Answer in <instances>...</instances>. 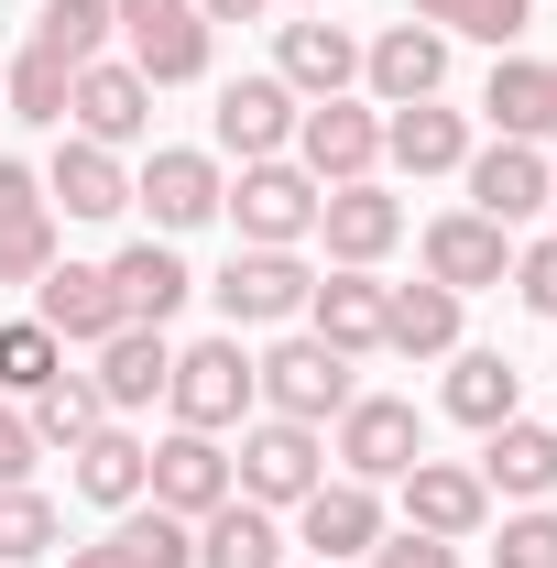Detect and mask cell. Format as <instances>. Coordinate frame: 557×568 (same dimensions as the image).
<instances>
[{"mask_svg": "<svg viewBox=\"0 0 557 568\" xmlns=\"http://www.w3.org/2000/svg\"><path fill=\"white\" fill-rule=\"evenodd\" d=\"M110 22L132 33L121 67H132L142 88H186V77H209V22H198V0H110Z\"/></svg>", "mask_w": 557, "mask_h": 568, "instance_id": "obj_5", "label": "cell"}, {"mask_svg": "<svg viewBox=\"0 0 557 568\" xmlns=\"http://www.w3.org/2000/svg\"><path fill=\"white\" fill-rule=\"evenodd\" d=\"M317 175L306 164H284V153H263V164H241V186L219 197V209L241 219V252H295L306 230H317Z\"/></svg>", "mask_w": 557, "mask_h": 568, "instance_id": "obj_1", "label": "cell"}, {"mask_svg": "<svg viewBox=\"0 0 557 568\" xmlns=\"http://www.w3.org/2000/svg\"><path fill=\"white\" fill-rule=\"evenodd\" d=\"M67 459H77V493L99 503V514H132L142 481H153V448H142L132 426H99V437H77Z\"/></svg>", "mask_w": 557, "mask_h": 568, "instance_id": "obj_23", "label": "cell"}, {"mask_svg": "<svg viewBox=\"0 0 557 568\" xmlns=\"http://www.w3.org/2000/svg\"><path fill=\"white\" fill-rule=\"evenodd\" d=\"M67 568H132V558H121V547H110V536H99V547H77Z\"/></svg>", "mask_w": 557, "mask_h": 568, "instance_id": "obj_45", "label": "cell"}, {"mask_svg": "<svg viewBox=\"0 0 557 568\" xmlns=\"http://www.w3.org/2000/svg\"><path fill=\"white\" fill-rule=\"evenodd\" d=\"M175 426H198V437H219V426H241L252 405H263V372H252V351H241V328L230 339H198V351H175Z\"/></svg>", "mask_w": 557, "mask_h": 568, "instance_id": "obj_3", "label": "cell"}, {"mask_svg": "<svg viewBox=\"0 0 557 568\" xmlns=\"http://www.w3.org/2000/svg\"><path fill=\"white\" fill-rule=\"evenodd\" d=\"M317 11H328V0H317Z\"/></svg>", "mask_w": 557, "mask_h": 568, "instance_id": "obj_49", "label": "cell"}, {"mask_svg": "<svg viewBox=\"0 0 557 568\" xmlns=\"http://www.w3.org/2000/svg\"><path fill=\"white\" fill-rule=\"evenodd\" d=\"M383 351H405V361L459 351V295L448 284H383Z\"/></svg>", "mask_w": 557, "mask_h": 568, "instance_id": "obj_27", "label": "cell"}, {"mask_svg": "<svg viewBox=\"0 0 557 568\" xmlns=\"http://www.w3.org/2000/svg\"><path fill=\"white\" fill-rule=\"evenodd\" d=\"M11 481H33V426L0 405V493H11Z\"/></svg>", "mask_w": 557, "mask_h": 568, "instance_id": "obj_43", "label": "cell"}, {"mask_svg": "<svg viewBox=\"0 0 557 568\" xmlns=\"http://www.w3.org/2000/svg\"><path fill=\"white\" fill-rule=\"evenodd\" d=\"M383 153H394L405 175H459V164H470V121H459V110H437V99H416V110H394V121H383Z\"/></svg>", "mask_w": 557, "mask_h": 568, "instance_id": "obj_29", "label": "cell"}, {"mask_svg": "<svg viewBox=\"0 0 557 568\" xmlns=\"http://www.w3.org/2000/svg\"><path fill=\"white\" fill-rule=\"evenodd\" d=\"M547 209H557V186H547Z\"/></svg>", "mask_w": 557, "mask_h": 568, "instance_id": "obj_48", "label": "cell"}, {"mask_svg": "<svg viewBox=\"0 0 557 568\" xmlns=\"http://www.w3.org/2000/svg\"><path fill=\"white\" fill-rule=\"evenodd\" d=\"M99 44H110V0H44V11H33V55L99 67Z\"/></svg>", "mask_w": 557, "mask_h": 568, "instance_id": "obj_36", "label": "cell"}, {"mask_svg": "<svg viewBox=\"0 0 557 568\" xmlns=\"http://www.w3.org/2000/svg\"><path fill=\"white\" fill-rule=\"evenodd\" d=\"M295 536H306L328 568L372 558V547H383V493H372V481H317V493L295 503Z\"/></svg>", "mask_w": 557, "mask_h": 568, "instance_id": "obj_18", "label": "cell"}, {"mask_svg": "<svg viewBox=\"0 0 557 568\" xmlns=\"http://www.w3.org/2000/svg\"><path fill=\"white\" fill-rule=\"evenodd\" d=\"M44 197H55L67 219H121V209H132V175H121V153H110V142H55Z\"/></svg>", "mask_w": 557, "mask_h": 568, "instance_id": "obj_20", "label": "cell"}, {"mask_svg": "<svg viewBox=\"0 0 557 568\" xmlns=\"http://www.w3.org/2000/svg\"><path fill=\"white\" fill-rule=\"evenodd\" d=\"M514 274V230H492L482 209H448L426 219V284H448V295H482V284Z\"/></svg>", "mask_w": 557, "mask_h": 568, "instance_id": "obj_12", "label": "cell"}, {"mask_svg": "<svg viewBox=\"0 0 557 568\" xmlns=\"http://www.w3.org/2000/svg\"><path fill=\"white\" fill-rule=\"evenodd\" d=\"M525 22H536V0H470L448 33H482L492 55H514V44H525Z\"/></svg>", "mask_w": 557, "mask_h": 568, "instance_id": "obj_40", "label": "cell"}, {"mask_svg": "<svg viewBox=\"0 0 557 568\" xmlns=\"http://www.w3.org/2000/svg\"><path fill=\"white\" fill-rule=\"evenodd\" d=\"M164 383H175V339H164V328H110V339H99V405H110V416L153 405Z\"/></svg>", "mask_w": 557, "mask_h": 568, "instance_id": "obj_22", "label": "cell"}, {"mask_svg": "<svg viewBox=\"0 0 557 568\" xmlns=\"http://www.w3.org/2000/svg\"><path fill=\"white\" fill-rule=\"evenodd\" d=\"M405 525H416V536H448V547H470V536L492 525L482 470H459V459H416V470H405Z\"/></svg>", "mask_w": 557, "mask_h": 568, "instance_id": "obj_14", "label": "cell"}, {"mask_svg": "<svg viewBox=\"0 0 557 568\" xmlns=\"http://www.w3.org/2000/svg\"><path fill=\"white\" fill-rule=\"evenodd\" d=\"M132 197L153 209V230H198V219H219L230 186H219V153H153Z\"/></svg>", "mask_w": 557, "mask_h": 568, "instance_id": "obj_21", "label": "cell"}, {"mask_svg": "<svg viewBox=\"0 0 557 568\" xmlns=\"http://www.w3.org/2000/svg\"><path fill=\"white\" fill-rule=\"evenodd\" d=\"M459 175H470V209H482L492 230H525V219L547 209V186H557L536 142H482V153H470Z\"/></svg>", "mask_w": 557, "mask_h": 568, "instance_id": "obj_13", "label": "cell"}, {"mask_svg": "<svg viewBox=\"0 0 557 568\" xmlns=\"http://www.w3.org/2000/svg\"><path fill=\"white\" fill-rule=\"evenodd\" d=\"M295 88L284 77H230L219 88V153H241V164H263V153H284L295 142Z\"/></svg>", "mask_w": 557, "mask_h": 568, "instance_id": "obj_15", "label": "cell"}, {"mask_svg": "<svg viewBox=\"0 0 557 568\" xmlns=\"http://www.w3.org/2000/svg\"><path fill=\"white\" fill-rule=\"evenodd\" d=\"M547 132H557V67H547Z\"/></svg>", "mask_w": 557, "mask_h": 568, "instance_id": "obj_47", "label": "cell"}, {"mask_svg": "<svg viewBox=\"0 0 557 568\" xmlns=\"http://www.w3.org/2000/svg\"><path fill=\"white\" fill-rule=\"evenodd\" d=\"M492 568H557V514H547V503H525V514L503 525V547H492Z\"/></svg>", "mask_w": 557, "mask_h": 568, "instance_id": "obj_39", "label": "cell"}, {"mask_svg": "<svg viewBox=\"0 0 557 568\" xmlns=\"http://www.w3.org/2000/svg\"><path fill=\"white\" fill-rule=\"evenodd\" d=\"M306 263H295V252H230V274L209 284L219 295V317H230V328H284V317H306Z\"/></svg>", "mask_w": 557, "mask_h": 568, "instance_id": "obj_9", "label": "cell"}, {"mask_svg": "<svg viewBox=\"0 0 557 568\" xmlns=\"http://www.w3.org/2000/svg\"><path fill=\"white\" fill-rule=\"evenodd\" d=\"M198 568H284V525L274 503H219V514H198Z\"/></svg>", "mask_w": 557, "mask_h": 568, "instance_id": "obj_26", "label": "cell"}, {"mask_svg": "<svg viewBox=\"0 0 557 568\" xmlns=\"http://www.w3.org/2000/svg\"><path fill=\"white\" fill-rule=\"evenodd\" d=\"M274 77L295 88V99H340L350 77H361V44H350L340 22H284V55H274Z\"/></svg>", "mask_w": 557, "mask_h": 568, "instance_id": "obj_28", "label": "cell"}, {"mask_svg": "<svg viewBox=\"0 0 557 568\" xmlns=\"http://www.w3.org/2000/svg\"><path fill=\"white\" fill-rule=\"evenodd\" d=\"M295 164H306L317 186H361V175L383 164V121H372L361 99H306V121H295Z\"/></svg>", "mask_w": 557, "mask_h": 568, "instance_id": "obj_7", "label": "cell"}, {"mask_svg": "<svg viewBox=\"0 0 557 568\" xmlns=\"http://www.w3.org/2000/svg\"><path fill=\"white\" fill-rule=\"evenodd\" d=\"M33 558H55V503L33 481H11L0 493V568H33Z\"/></svg>", "mask_w": 557, "mask_h": 568, "instance_id": "obj_38", "label": "cell"}, {"mask_svg": "<svg viewBox=\"0 0 557 568\" xmlns=\"http://www.w3.org/2000/svg\"><path fill=\"white\" fill-rule=\"evenodd\" d=\"M55 372H67V351H55V328H44V317H11V328H0V394H22V405H33Z\"/></svg>", "mask_w": 557, "mask_h": 568, "instance_id": "obj_37", "label": "cell"}, {"mask_svg": "<svg viewBox=\"0 0 557 568\" xmlns=\"http://www.w3.org/2000/svg\"><path fill=\"white\" fill-rule=\"evenodd\" d=\"M306 328H317L328 351H350V361H361V351H383V284L340 263L328 284H306Z\"/></svg>", "mask_w": 557, "mask_h": 568, "instance_id": "obj_24", "label": "cell"}, {"mask_svg": "<svg viewBox=\"0 0 557 568\" xmlns=\"http://www.w3.org/2000/svg\"><path fill=\"white\" fill-rule=\"evenodd\" d=\"M33 448H77V437H99L110 426V405H99V383H77V372H55L44 394H33Z\"/></svg>", "mask_w": 557, "mask_h": 568, "instance_id": "obj_35", "label": "cell"}, {"mask_svg": "<svg viewBox=\"0 0 557 568\" xmlns=\"http://www.w3.org/2000/svg\"><path fill=\"white\" fill-rule=\"evenodd\" d=\"M361 77H372V99H383V110H416V99L448 88V33H437V22H394V33L361 55Z\"/></svg>", "mask_w": 557, "mask_h": 568, "instance_id": "obj_16", "label": "cell"}, {"mask_svg": "<svg viewBox=\"0 0 557 568\" xmlns=\"http://www.w3.org/2000/svg\"><path fill=\"white\" fill-rule=\"evenodd\" d=\"M67 88H77V67H55V55H33V44H22V55L0 67V110H11V121H33V132H67Z\"/></svg>", "mask_w": 557, "mask_h": 568, "instance_id": "obj_32", "label": "cell"}, {"mask_svg": "<svg viewBox=\"0 0 557 568\" xmlns=\"http://www.w3.org/2000/svg\"><path fill=\"white\" fill-rule=\"evenodd\" d=\"M55 274V197L33 164L0 153V284H44Z\"/></svg>", "mask_w": 557, "mask_h": 568, "instance_id": "obj_10", "label": "cell"}, {"mask_svg": "<svg viewBox=\"0 0 557 568\" xmlns=\"http://www.w3.org/2000/svg\"><path fill=\"white\" fill-rule=\"evenodd\" d=\"M514 405H525V372H514L503 351H459V372H448V416L492 437V426L514 416Z\"/></svg>", "mask_w": 557, "mask_h": 568, "instance_id": "obj_31", "label": "cell"}, {"mask_svg": "<svg viewBox=\"0 0 557 568\" xmlns=\"http://www.w3.org/2000/svg\"><path fill=\"white\" fill-rule=\"evenodd\" d=\"M230 493H241V481H230V448H219V437L175 426V437L153 448V481H142V503H164V514H186V525H198V514H219Z\"/></svg>", "mask_w": 557, "mask_h": 568, "instance_id": "obj_11", "label": "cell"}, {"mask_svg": "<svg viewBox=\"0 0 557 568\" xmlns=\"http://www.w3.org/2000/svg\"><path fill=\"white\" fill-rule=\"evenodd\" d=\"M33 317L55 328V351H99L110 328H132V317H121V284H110V263H55V274L33 284Z\"/></svg>", "mask_w": 557, "mask_h": 568, "instance_id": "obj_8", "label": "cell"}, {"mask_svg": "<svg viewBox=\"0 0 557 568\" xmlns=\"http://www.w3.org/2000/svg\"><path fill=\"white\" fill-rule=\"evenodd\" d=\"M482 110H492L503 142H547V67H536V55H503L492 88H482Z\"/></svg>", "mask_w": 557, "mask_h": 568, "instance_id": "obj_33", "label": "cell"}, {"mask_svg": "<svg viewBox=\"0 0 557 568\" xmlns=\"http://www.w3.org/2000/svg\"><path fill=\"white\" fill-rule=\"evenodd\" d=\"M67 121H77V142H110V153H121V142H142V121H153V88H142L132 67L99 55V67H77Z\"/></svg>", "mask_w": 557, "mask_h": 568, "instance_id": "obj_19", "label": "cell"}, {"mask_svg": "<svg viewBox=\"0 0 557 568\" xmlns=\"http://www.w3.org/2000/svg\"><path fill=\"white\" fill-rule=\"evenodd\" d=\"M328 459H340V481H372V493H383V481H405V470L426 459V416L405 405V394H350Z\"/></svg>", "mask_w": 557, "mask_h": 568, "instance_id": "obj_2", "label": "cell"}, {"mask_svg": "<svg viewBox=\"0 0 557 568\" xmlns=\"http://www.w3.org/2000/svg\"><path fill=\"white\" fill-rule=\"evenodd\" d=\"M459 11H470V0H416V22H437V33H448Z\"/></svg>", "mask_w": 557, "mask_h": 568, "instance_id": "obj_46", "label": "cell"}, {"mask_svg": "<svg viewBox=\"0 0 557 568\" xmlns=\"http://www.w3.org/2000/svg\"><path fill=\"white\" fill-rule=\"evenodd\" d=\"M372 568H459V547H448V536H416V525H405V536H383V547H372Z\"/></svg>", "mask_w": 557, "mask_h": 568, "instance_id": "obj_41", "label": "cell"}, {"mask_svg": "<svg viewBox=\"0 0 557 568\" xmlns=\"http://www.w3.org/2000/svg\"><path fill=\"white\" fill-rule=\"evenodd\" d=\"M230 481H241V503H306L317 481H328V437L295 426V416H263V426H241Z\"/></svg>", "mask_w": 557, "mask_h": 568, "instance_id": "obj_6", "label": "cell"}, {"mask_svg": "<svg viewBox=\"0 0 557 568\" xmlns=\"http://www.w3.org/2000/svg\"><path fill=\"white\" fill-rule=\"evenodd\" d=\"M110 547H121L132 568H198V525L164 514V503H132V514L110 525Z\"/></svg>", "mask_w": 557, "mask_h": 568, "instance_id": "obj_34", "label": "cell"}, {"mask_svg": "<svg viewBox=\"0 0 557 568\" xmlns=\"http://www.w3.org/2000/svg\"><path fill=\"white\" fill-rule=\"evenodd\" d=\"M252 11H263V0H198V22H209V33H219V22H252Z\"/></svg>", "mask_w": 557, "mask_h": 568, "instance_id": "obj_44", "label": "cell"}, {"mask_svg": "<svg viewBox=\"0 0 557 568\" xmlns=\"http://www.w3.org/2000/svg\"><path fill=\"white\" fill-rule=\"evenodd\" d=\"M252 372H263V405H274V416H295V426H328L350 394H361V383H350V351H328L317 328L274 339V351L252 361Z\"/></svg>", "mask_w": 557, "mask_h": 568, "instance_id": "obj_4", "label": "cell"}, {"mask_svg": "<svg viewBox=\"0 0 557 568\" xmlns=\"http://www.w3.org/2000/svg\"><path fill=\"white\" fill-rule=\"evenodd\" d=\"M482 493L547 503V493H557V426H525V416H503V426H492V448H482Z\"/></svg>", "mask_w": 557, "mask_h": 568, "instance_id": "obj_25", "label": "cell"}, {"mask_svg": "<svg viewBox=\"0 0 557 568\" xmlns=\"http://www.w3.org/2000/svg\"><path fill=\"white\" fill-rule=\"evenodd\" d=\"M514 295H525L536 317H557V241H536V252H514Z\"/></svg>", "mask_w": 557, "mask_h": 568, "instance_id": "obj_42", "label": "cell"}, {"mask_svg": "<svg viewBox=\"0 0 557 568\" xmlns=\"http://www.w3.org/2000/svg\"><path fill=\"white\" fill-rule=\"evenodd\" d=\"M110 284H121V317H132V328H164V317L198 295V274H186L164 241H132V252L110 263Z\"/></svg>", "mask_w": 557, "mask_h": 568, "instance_id": "obj_30", "label": "cell"}, {"mask_svg": "<svg viewBox=\"0 0 557 568\" xmlns=\"http://www.w3.org/2000/svg\"><path fill=\"white\" fill-rule=\"evenodd\" d=\"M317 230H328V252H340L350 274H372V263L405 241V197H383L372 175H361V186H328V197H317Z\"/></svg>", "mask_w": 557, "mask_h": 568, "instance_id": "obj_17", "label": "cell"}]
</instances>
